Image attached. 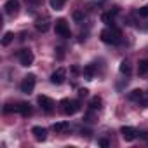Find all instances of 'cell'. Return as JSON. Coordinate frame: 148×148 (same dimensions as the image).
<instances>
[{
  "label": "cell",
  "mask_w": 148,
  "mask_h": 148,
  "mask_svg": "<svg viewBox=\"0 0 148 148\" xmlns=\"http://www.w3.org/2000/svg\"><path fill=\"white\" fill-rule=\"evenodd\" d=\"M99 35H101V40H103L105 44H110V45H117V44H120V40H122V32H120L119 28H115V26L105 28Z\"/></svg>",
  "instance_id": "obj_1"
},
{
  "label": "cell",
  "mask_w": 148,
  "mask_h": 148,
  "mask_svg": "<svg viewBox=\"0 0 148 148\" xmlns=\"http://www.w3.org/2000/svg\"><path fill=\"white\" fill-rule=\"evenodd\" d=\"M61 110L64 115H73L80 110V103L77 99H63L61 101Z\"/></svg>",
  "instance_id": "obj_2"
},
{
  "label": "cell",
  "mask_w": 148,
  "mask_h": 148,
  "mask_svg": "<svg viewBox=\"0 0 148 148\" xmlns=\"http://www.w3.org/2000/svg\"><path fill=\"white\" fill-rule=\"evenodd\" d=\"M54 28H56V33H58L59 37H63V38H70V37H71V32H70L68 21H66L64 18H59V19H56V23H54Z\"/></svg>",
  "instance_id": "obj_3"
},
{
  "label": "cell",
  "mask_w": 148,
  "mask_h": 148,
  "mask_svg": "<svg viewBox=\"0 0 148 148\" xmlns=\"http://www.w3.org/2000/svg\"><path fill=\"white\" fill-rule=\"evenodd\" d=\"M35 84H37V77L33 75V73H28V75L21 80V92H25V94H30V92H33V89H35Z\"/></svg>",
  "instance_id": "obj_4"
},
{
  "label": "cell",
  "mask_w": 148,
  "mask_h": 148,
  "mask_svg": "<svg viewBox=\"0 0 148 148\" xmlns=\"http://www.w3.org/2000/svg\"><path fill=\"white\" fill-rule=\"evenodd\" d=\"M37 103H38V105H40V108H42L44 112H47V113H51V112L54 110V101H52L49 96L40 94V96L37 98Z\"/></svg>",
  "instance_id": "obj_5"
},
{
  "label": "cell",
  "mask_w": 148,
  "mask_h": 148,
  "mask_svg": "<svg viewBox=\"0 0 148 148\" xmlns=\"http://www.w3.org/2000/svg\"><path fill=\"white\" fill-rule=\"evenodd\" d=\"M33 59H35V56H33V52L30 49H23L19 52V64L21 66H30L33 63Z\"/></svg>",
  "instance_id": "obj_6"
},
{
  "label": "cell",
  "mask_w": 148,
  "mask_h": 148,
  "mask_svg": "<svg viewBox=\"0 0 148 148\" xmlns=\"http://www.w3.org/2000/svg\"><path fill=\"white\" fill-rule=\"evenodd\" d=\"M120 134H122V138L125 141H134L138 138V131L134 127H131V125H122L120 127Z\"/></svg>",
  "instance_id": "obj_7"
},
{
  "label": "cell",
  "mask_w": 148,
  "mask_h": 148,
  "mask_svg": "<svg viewBox=\"0 0 148 148\" xmlns=\"http://www.w3.org/2000/svg\"><path fill=\"white\" fill-rule=\"evenodd\" d=\"M64 80H66V70H64V68H58L52 75H51V82H52L54 86H61Z\"/></svg>",
  "instance_id": "obj_8"
},
{
  "label": "cell",
  "mask_w": 148,
  "mask_h": 148,
  "mask_svg": "<svg viewBox=\"0 0 148 148\" xmlns=\"http://www.w3.org/2000/svg\"><path fill=\"white\" fill-rule=\"evenodd\" d=\"M4 11L9 16H16L18 11H19V2L18 0H7V2L4 4Z\"/></svg>",
  "instance_id": "obj_9"
},
{
  "label": "cell",
  "mask_w": 148,
  "mask_h": 148,
  "mask_svg": "<svg viewBox=\"0 0 148 148\" xmlns=\"http://www.w3.org/2000/svg\"><path fill=\"white\" fill-rule=\"evenodd\" d=\"M49 26H51V19H49V16L38 18V19L35 21V28H37L38 32H42V33H45V32L49 30Z\"/></svg>",
  "instance_id": "obj_10"
},
{
  "label": "cell",
  "mask_w": 148,
  "mask_h": 148,
  "mask_svg": "<svg viewBox=\"0 0 148 148\" xmlns=\"http://www.w3.org/2000/svg\"><path fill=\"white\" fill-rule=\"evenodd\" d=\"M32 134L37 141H45L47 139V129L45 127H40V125H35L32 129Z\"/></svg>",
  "instance_id": "obj_11"
},
{
  "label": "cell",
  "mask_w": 148,
  "mask_h": 148,
  "mask_svg": "<svg viewBox=\"0 0 148 148\" xmlns=\"http://www.w3.org/2000/svg\"><path fill=\"white\" fill-rule=\"evenodd\" d=\"M16 110H18L23 117H30V115H32V105H30V103H19V105L16 106Z\"/></svg>",
  "instance_id": "obj_12"
},
{
  "label": "cell",
  "mask_w": 148,
  "mask_h": 148,
  "mask_svg": "<svg viewBox=\"0 0 148 148\" xmlns=\"http://www.w3.org/2000/svg\"><path fill=\"white\" fill-rule=\"evenodd\" d=\"M68 127H70V124L64 122V120H61V122H56V124L52 125V131H54L56 134H63L64 131H68Z\"/></svg>",
  "instance_id": "obj_13"
},
{
  "label": "cell",
  "mask_w": 148,
  "mask_h": 148,
  "mask_svg": "<svg viewBox=\"0 0 148 148\" xmlns=\"http://www.w3.org/2000/svg\"><path fill=\"white\" fill-rule=\"evenodd\" d=\"M119 70H120V73H122V75H131V71H132V66H131V63H129L127 59H124V61L120 63Z\"/></svg>",
  "instance_id": "obj_14"
},
{
  "label": "cell",
  "mask_w": 148,
  "mask_h": 148,
  "mask_svg": "<svg viewBox=\"0 0 148 148\" xmlns=\"http://www.w3.org/2000/svg\"><path fill=\"white\" fill-rule=\"evenodd\" d=\"M82 73H84V79H87V80H92V79H94V66H92V64H87V66H84Z\"/></svg>",
  "instance_id": "obj_15"
},
{
  "label": "cell",
  "mask_w": 148,
  "mask_h": 148,
  "mask_svg": "<svg viewBox=\"0 0 148 148\" xmlns=\"http://www.w3.org/2000/svg\"><path fill=\"white\" fill-rule=\"evenodd\" d=\"M143 96H145V92H143L141 89H134V91H131L129 99H131V101H141V99H143Z\"/></svg>",
  "instance_id": "obj_16"
},
{
  "label": "cell",
  "mask_w": 148,
  "mask_h": 148,
  "mask_svg": "<svg viewBox=\"0 0 148 148\" xmlns=\"http://www.w3.org/2000/svg\"><path fill=\"white\" fill-rule=\"evenodd\" d=\"M138 73L139 75H146L148 73V59H141L138 63Z\"/></svg>",
  "instance_id": "obj_17"
},
{
  "label": "cell",
  "mask_w": 148,
  "mask_h": 148,
  "mask_svg": "<svg viewBox=\"0 0 148 148\" xmlns=\"http://www.w3.org/2000/svg\"><path fill=\"white\" fill-rule=\"evenodd\" d=\"M101 21H103L105 25H108V26H113V23H115V16H113L112 12H105V14L101 16Z\"/></svg>",
  "instance_id": "obj_18"
},
{
  "label": "cell",
  "mask_w": 148,
  "mask_h": 148,
  "mask_svg": "<svg viewBox=\"0 0 148 148\" xmlns=\"http://www.w3.org/2000/svg\"><path fill=\"white\" fill-rule=\"evenodd\" d=\"M101 105H103V99H101L99 96H94V98L91 99V108H92V110H99Z\"/></svg>",
  "instance_id": "obj_19"
},
{
  "label": "cell",
  "mask_w": 148,
  "mask_h": 148,
  "mask_svg": "<svg viewBox=\"0 0 148 148\" xmlns=\"http://www.w3.org/2000/svg\"><path fill=\"white\" fill-rule=\"evenodd\" d=\"M66 4V0H51V7L56 9V11H61Z\"/></svg>",
  "instance_id": "obj_20"
},
{
  "label": "cell",
  "mask_w": 148,
  "mask_h": 148,
  "mask_svg": "<svg viewBox=\"0 0 148 148\" xmlns=\"http://www.w3.org/2000/svg\"><path fill=\"white\" fill-rule=\"evenodd\" d=\"M12 40H14V33H12V32H7V33L2 37V45L5 47V45H9Z\"/></svg>",
  "instance_id": "obj_21"
},
{
  "label": "cell",
  "mask_w": 148,
  "mask_h": 148,
  "mask_svg": "<svg viewBox=\"0 0 148 148\" xmlns=\"http://www.w3.org/2000/svg\"><path fill=\"white\" fill-rule=\"evenodd\" d=\"M84 19H86V14L82 11H75V12H73V21H75V23H84Z\"/></svg>",
  "instance_id": "obj_22"
},
{
  "label": "cell",
  "mask_w": 148,
  "mask_h": 148,
  "mask_svg": "<svg viewBox=\"0 0 148 148\" xmlns=\"http://www.w3.org/2000/svg\"><path fill=\"white\" fill-rule=\"evenodd\" d=\"M138 16H141V18H148V5L139 7V9H138Z\"/></svg>",
  "instance_id": "obj_23"
},
{
  "label": "cell",
  "mask_w": 148,
  "mask_h": 148,
  "mask_svg": "<svg viewBox=\"0 0 148 148\" xmlns=\"http://www.w3.org/2000/svg\"><path fill=\"white\" fill-rule=\"evenodd\" d=\"M98 145H99V146H103V148H108V146H110V141H108V139H105V138H101V139L98 141Z\"/></svg>",
  "instance_id": "obj_24"
},
{
  "label": "cell",
  "mask_w": 148,
  "mask_h": 148,
  "mask_svg": "<svg viewBox=\"0 0 148 148\" xmlns=\"http://www.w3.org/2000/svg\"><path fill=\"white\" fill-rule=\"evenodd\" d=\"M87 92H89L87 89H80V91H79V94H80V96H87Z\"/></svg>",
  "instance_id": "obj_25"
},
{
  "label": "cell",
  "mask_w": 148,
  "mask_h": 148,
  "mask_svg": "<svg viewBox=\"0 0 148 148\" xmlns=\"http://www.w3.org/2000/svg\"><path fill=\"white\" fill-rule=\"evenodd\" d=\"M138 136H141V138H148V132H145V131H141V132H138Z\"/></svg>",
  "instance_id": "obj_26"
}]
</instances>
